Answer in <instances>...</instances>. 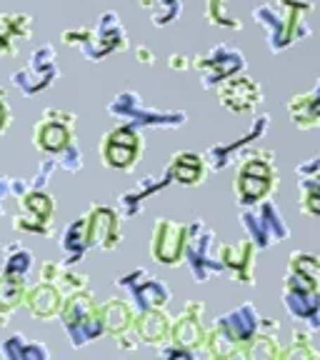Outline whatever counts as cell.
<instances>
[{"instance_id":"cell-1","label":"cell","mask_w":320,"mask_h":360,"mask_svg":"<svg viewBox=\"0 0 320 360\" xmlns=\"http://www.w3.org/2000/svg\"><path fill=\"white\" fill-rule=\"evenodd\" d=\"M273 188V168L268 160H245L238 170L236 191L243 198V202H255L265 198Z\"/></svg>"},{"instance_id":"cell-2","label":"cell","mask_w":320,"mask_h":360,"mask_svg":"<svg viewBox=\"0 0 320 360\" xmlns=\"http://www.w3.org/2000/svg\"><path fill=\"white\" fill-rule=\"evenodd\" d=\"M141 148H143L141 138H138L133 130L118 128L105 135V141H103V158H105V163L110 165V168L128 170V168H133Z\"/></svg>"},{"instance_id":"cell-3","label":"cell","mask_w":320,"mask_h":360,"mask_svg":"<svg viewBox=\"0 0 320 360\" xmlns=\"http://www.w3.org/2000/svg\"><path fill=\"white\" fill-rule=\"evenodd\" d=\"M56 112L58 120H51L48 115H45L43 123L35 128V148H40V150H48V153H58L63 150V148L70 146V138H73V115H65V120L63 118V112L53 110Z\"/></svg>"},{"instance_id":"cell-4","label":"cell","mask_w":320,"mask_h":360,"mask_svg":"<svg viewBox=\"0 0 320 360\" xmlns=\"http://www.w3.org/2000/svg\"><path fill=\"white\" fill-rule=\"evenodd\" d=\"M183 243H186V228L160 220L153 233V258L165 265L178 263L180 253H183Z\"/></svg>"},{"instance_id":"cell-5","label":"cell","mask_w":320,"mask_h":360,"mask_svg":"<svg viewBox=\"0 0 320 360\" xmlns=\"http://www.w3.org/2000/svg\"><path fill=\"white\" fill-rule=\"evenodd\" d=\"M25 305H28V310L35 315V318L48 321V318H56V315L60 313L63 295L53 283L43 281L40 285H35L33 290L25 292Z\"/></svg>"},{"instance_id":"cell-6","label":"cell","mask_w":320,"mask_h":360,"mask_svg":"<svg viewBox=\"0 0 320 360\" xmlns=\"http://www.w3.org/2000/svg\"><path fill=\"white\" fill-rule=\"evenodd\" d=\"M85 243H98L103 248H113L118 243V220L108 208H93L90 218L85 220Z\"/></svg>"},{"instance_id":"cell-7","label":"cell","mask_w":320,"mask_h":360,"mask_svg":"<svg viewBox=\"0 0 320 360\" xmlns=\"http://www.w3.org/2000/svg\"><path fill=\"white\" fill-rule=\"evenodd\" d=\"M220 96H223L225 105H231L233 110H250L258 103L260 90L248 78H236L220 88Z\"/></svg>"},{"instance_id":"cell-8","label":"cell","mask_w":320,"mask_h":360,"mask_svg":"<svg viewBox=\"0 0 320 360\" xmlns=\"http://www.w3.org/2000/svg\"><path fill=\"white\" fill-rule=\"evenodd\" d=\"M223 263L233 268L243 283H250V270H253V245L250 243H241V245H223L220 248Z\"/></svg>"},{"instance_id":"cell-9","label":"cell","mask_w":320,"mask_h":360,"mask_svg":"<svg viewBox=\"0 0 320 360\" xmlns=\"http://www.w3.org/2000/svg\"><path fill=\"white\" fill-rule=\"evenodd\" d=\"M25 281L18 276H3L0 278V315H3V323L6 321V315H11L13 310L18 308L20 303H25Z\"/></svg>"},{"instance_id":"cell-10","label":"cell","mask_w":320,"mask_h":360,"mask_svg":"<svg viewBox=\"0 0 320 360\" xmlns=\"http://www.w3.org/2000/svg\"><path fill=\"white\" fill-rule=\"evenodd\" d=\"M130 321H133V313H130L128 305L120 303V300H113V303H105L101 308V323L105 326V330L115 333V335L128 330Z\"/></svg>"},{"instance_id":"cell-11","label":"cell","mask_w":320,"mask_h":360,"mask_svg":"<svg viewBox=\"0 0 320 360\" xmlns=\"http://www.w3.org/2000/svg\"><path fill=\"white\" fill-rule=\"evenodd\" d=\"M168 330H170V323L160 310H148L143 315V321L138 323V335L146 338L148 343H158Z\"/></svg>"},{"instance_id":"cell-12","label":"cell","mask_w":320,"mask_h":360,"mask_svg":"<svg viewBox=\"0 0 320 360\" xmlns=\"http://www.w3.org/2000/svg\"><path fill=\"white\" fill-rule=\"evenodd\" d=\"M173 175L180 180V183H186V186H193L198 183L203 175V163L198 160L196 155H178L173 163Z\"/></svg>"},{"instance_id":"cell-13","label":"cell","mask_w":320,"mask_h":360,"mask_svg":"<svg viewBox=\"0 0 320 360\" xmlns=\"http://www.w3.org/2000/svg\"><path fill=\"white\" fill-rule=\"evenodd\" d=\"M0 30L11 38H30V18L23 13H3L0 15Z\"/></svg>"},{"instance_id":"cell-14","label":"cell","mask_w":320,"mask_h":360,"mask_svg":"<svg viewBox=\"0 0 320 360\" xmlns=\"http://www.w3.org/2000/svg\"><path fill=\"white\" fill-rule=\"evenodd\" d=\"M175 343H183V345H198L203 343V330H200V323L196 321V318H191V313L186 310V315H183V321L175 326Z\"/></svg>"},{"instance_id":"cell-15","label":"cell","mask_w":320,"mask_h":360,"mask_svg":"<svg viewBox=\"0 0 320 360\" xmlns=\"http://www.w3.org/2000/svg\"><path fill=\"white\" fill-rule=\"evenodd\" d=\"M23 205H25V210L33 213V218L48 220L53 215V198L45 195V193H30V195H25Z\"/></svg>"},{"instance_id":"cell-16","label":"cell","mask_w":320,"mask_h":360,"mask_svg":"<svg viewBox=\"0 0 320 360\" xmlns=\"http://www.w3.org/2000/svg\"><path fill=\"white\" fill-rule=\"evenodd\" d=\"M15 53H18V51H15V45H13L11 35L0 30V58H13Z\"/></svg>"},{"instance_id":"cell-17","label":"cell","mask_w":320,"mask_h":360,"mask_svg":"<svg viewBox=\"0 0 320 360\" xmlns=\"http://www.w3.org/2000/svg\"><path fill=\"white\" fill-rule=\"evenodd\" d=\"M8 123H11V110L6 105V93L0 90V133L8 128Z\"/></svg>"},{"instance_id":"cell-18","label":"cell","mask_w":320,"mask_h":360,"mask_svg":"<svg viewBox=\"0 0 320 360\" xmlns=\"http://www.w3.org/2000/svg\"><path fill=\"white\" fill-rule=\"evenodd\" d=\"M138 58H143V63H151V58H153V56L146 51V48H141V51H138Z\"/></svg>"}]
</instances>
